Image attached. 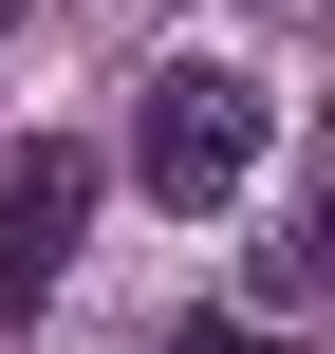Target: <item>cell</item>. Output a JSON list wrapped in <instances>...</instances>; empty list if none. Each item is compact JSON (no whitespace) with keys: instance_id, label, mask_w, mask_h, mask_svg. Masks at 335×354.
<instances>
[{"instance_id":"cell-1","label":"cell","mask_w":335,"mask_h":354,"mask_svg":"<svg viewBox=\"0 0 335 354\" xmlns=\"http://www.w3.org/2000/svg\"><path fill=\"white\" fill-rule=\"evenodd\" d=\"M261 131H280V93H261L242 56H168V75L131 93V168H149V205H242Z\"/></svg>"},{"instance_id":"cell-2","label":"cell","mask_w":335,"mask_h":354,"mask_svg":"<svg viewBox=\"0 0 335 354\" xmlns=\"http://www.w3.org/2000/svg\"><path fill=\"white\" fill-rule=\"evenodd\" d=\"M75 224H93V149H75V131H37V149H0V317H37V299H56V261H75Z\"/></svg>"},{"instance_id":"cell-3","label":"cell","mask_w":335,"mask_h":354,"mask_svg":"<svg viewBox=\"0 0 335 354\" xmlns=\"http://www.w3.org/2000/svg\"><path fill=\"white\" fill-rule=\"evenodd\" d=\"M335 280V205H298V224H280V243H261V317H298V299H317Z\"/></svg>"},{"instance_id":"cell-4","label":"cell","mask_w":335,"mask_h":354,"mask_svg":"<svg viewBox=\"0 0 335 354\" xmlns=\"http://www.w3.org/2000/svg\"><path fill=\"white\" fill-rule=\"evenodd\" d=\"M186 354H280V336H242V317H205V336H186Z\"/></svg>"},{"instance_id":"cell-5","label":"cell","mask_w":335,"mask_h":354,"mask_svg":"<svg viewBox=\"0 0 335 354\" xmlns=\"http://www.w3.org/2000/svg\"><path fill=\"white\" fill-rule=\"evenodd\" d=\"M0 19H19V0H0Z\"/></svg>"}]
</instances>
